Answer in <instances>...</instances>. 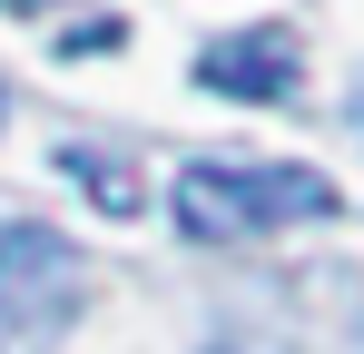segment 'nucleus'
<instances>
[{
	"label": "nucleus",
	"mask_w": 364,
	"mask_h": 354,
	"mask_svg": "<svg viewBox=\"0 0 364 354\" xmlns=\"http://www.w3.org/2000/svg\"><path fill=\"white\" fill-rule=\"evenodd\" d=\"M168 217L197 246H246V236H276V227H315L335 217V177L325 168H237V158H197L168 187Z\"/></svg>",
	"instance_id": "f257e3e1"
},
{
	"label": "nucleus",
	"mask_w": 364,
	"mask_h": 354,
	"mask_svg": "<svg viewBox=\"0 0 364 354\" xmlns=\"http://www.w3.org/2000/svg\"><path fill=\"white\" fill-rule=\"evenodd\" d=\"M0 109H10V99H0Z\"/></svg>",
	"instance_id": "0eeeda50"
},
{
	"label": "nucleus",
	"mask_w": 364,
	"mask_h": 354,
	"mask_svg": "<svg viewBox=\"0 0 364 354\" xmlns=\"http://www.w3.org/2000/svg\"><path fill=\"white\" fill-rule=\"evenodd\" d=\"M79 246L50 227H0V354H50L79 315Z\"/></svg>",
	"instance_id": "f03ea898"
},
{
	"label": "nucleus",
	"mask_w": 364,
	"mask_h": 354,
	"mask_svg": "<svg viewBox=\"0 0 364 354\" xmlns=\"http://www.w3.org/2000/svg\"><path fill=\"white\" fill-rule=\"evenodd\" d=\"M0 10H50V0H0Z\"/></svg>",
	"instance_id": "423d86ee"
},
{
	"label": "nucleus",
	"mask_w": 364,
	"mask_h": 354,
	"mask_svg": "<svg viewBox=\"0 0 364 354\" xmlns=\"http://www.w3.org/2000/svg\"><path fill=\"white\" fill-rule=\"evenodd\" d=\"M296 79H305V50L286 30H227L197 50V89H217V99H296Z\"/></svg>",
	"instance_id": "7ed1b4c3"
},
{
	"label": "nucleus",
	"mask_w": 364,
	"mask_h": 354,
	"mask_svg": "<svg viewBox=\"0 0 364 354\" xmlns=\"http://www.w3.org/2000/svg\"><path fill=\"white\" fill-rule=\"evenodd\" d=\"M60 168L79 177V187H89V197H99L109 217H138V177H128L119 158H89V148H60Z\"/></svg>",
	"instance_id": "20e7f679"
},
{
	"label": "nucleus",
	"mask_w": 364,
	"mask_h": 354,
	"mask_svg": "<svg viewBox=\"0 0 364 354\" xmlns=\"http://www.w3.org/2000/svg\"><path fill=\"white\" fill-rule=\"evenodd\" d=\"M345 128L364 138V69H355V89H345Z\"/></svg>",
	"instance_id": "39448f33"
}]
</instances>
